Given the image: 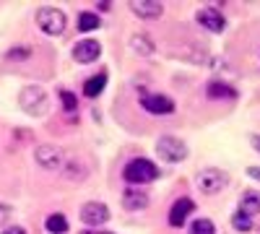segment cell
Masks as SVG:
<instances>
[{
	"instance_id": "obj_1",
	"label": "cell",
	"mask_w": 260,
	"mask_h": 234,
	"mask_svg": "<svg viewBox=\"0 0 260 234\" xmlns=\"http://www.w3.org/2000/svg\"><path fill=\"white\" fill-rule=\"evenodd\" d=\"M122 180L127 185H136V187L151 185V182L159 180V166L151 159H146V156H133L122 169Z\"/></svg>"
},
{
	"instance_id": "obj_2",
	"label": "cell",
	"mask_w": 260,
	"mask_h": 234,
	"mask_svg": "<svg viewBox=\"0 0 260 234\" xmlns=\"http://www.w3.org/2000/svg\"><path fill=\"white\" fill-rule=\"evenodd\" d=\"M34 24L47 37H62L65 29H68V16H65V11H60L55 6H42L34 13Z\"/></svg>"
},
{
	"instance_id": "obj_3",
	"label": "cell",
	"mask_w": 260,
	"mask_h": 234,
	"mask_svg": "<svg viewBox=\"0 0 260 234\" xmlns=\"http://www.w3.org/2000/svg\"><path fill=\"white\" fill-rule=\"evenodd\" d=\"M18 104H21V110H24L26 115L42 117V115H47V110H50V96H47V91L42 86H26V89H21V94H18Z\"/></svg>"
},
{
	"instance_id": "obj_4",
	"label": "cell",
	"mask_w": 260,
	"mask_h": 234,
	"mask_svg": "<svg viewBox=\"0 0 260 234\" xmlns=\"http://www.w3.org/2000/svg\"><path fill=\"white\" fill-rule=\"evenodd\" d=\"M156 156L161 161H167V164H180V161H185L190 156V148L177 136H161L156 141Z\"/></svg>"
},
{
	"instance_id": "obj_5",
	"label": "cell",
	"mask_w": 260,
	"mask_h": 234,
	"mask_svg": "<svg viewBox=\"0 0 260 234\" xmlns=\"http://www.w3.org/2000/svg\"><path fill=\"white\" fill-rule=\"evenodd\" d=\"M229 185V175L224 169H216V166H208V169H201L198 177H195V187L201 190L203 195H219L221 190Z\"/></svg>"
},
{
	"instance_id": "obj_6",
	"label": "cell",
	"mask_w": 260,
	"mask_h": 234,
	"mask_svg": "<svg viewBox=\"0 0 260 234\" xmlns=\"http://www.w3.org/2000/svg\"><path fill=\"white\" fill-rule=\"evenodd\" d=\"M78 216H81V224H83V226L96 229V226H104L107 221L112 219V211H110V206L102 203V200H89V203L81 206Z\"/></svg>"
},
{
	"instance_id": "obj_7",
	"label": "cell",
	"mask_w": 260,
	"mask_h": 234,
	"mask_svg": "<svg viewBox=\"0 0 260 234\" xmlns=\"http://www.w3.org/2000/svg\"><path fill=\"white\" fill-rule=\"evenodd\" d=\"M138 104H141V110H143V112H148V115H156V117L172 115V112L177 110L175 99L167 96V94H141Z\"/></svg>"
},
{
	"instance_id": "obj_8",
	"label": "cell",
	"mask_w": 260,
	"mask_h": 234,
	"mask_svg": "<svg viewBox=\"0 0 260 234\" xmlns=\"http://www.w3.org/2000/svg\"><path fill=\"white\" fill-rule=\"evenodd\" d=\"M34 161L42 166V169H47V172H55V169H60L65 164V154L60 151L57 146H50V143H42L34 148Z\"/></svg>"
},
{
	"instance_id": "obj_9",
	"label": "cell",
	"mask_w": 260,
	"mask_h": 234,
	"mask_svg": "<svg viewBox=\"0 0 260 234\" xmlns=\"http://www.w3.org/2000/svg\"><path fill=\"white\" fill-rule=\"evenodd\" d=\"M71 57L78 65H91V62H96L102 57V45L96 39H78L71 50Z\"/></svg>"
},
{
	"instance_id": "obj_10",
	"label": "cell",
	"mask_w": 260,
	"mask_h": 234,
	"mask_svg": "<svg viewBox=\"0 0 260 234\" xmlns=\"http://www.w3.org/2000/svg\"><path fill=\"white\" fill-rule=\"evenodd\" d=\"M192 214H195V200H192V198H187V195H182V198H177L175 203H172L167 221H169V226L180 229V226H185V224H187V219H190Z\"/></svg>"
},
{
	"instance_id": "obj_11",
	"label": "cell",
	"mask_w": 260,
	"mask_h": 234,
	"mask_svg": "<svg viewBox=\"0 0 260 234\" xmlns=\"http://www.w3.org/2000/svg\"><path fill=\"white\" fill-rule=\"evenodd\" d=\"M195 21L208 31V34H221L224 29H226V18H224V13L219 11V8H201L198 13H195Z\"/></svg>"
},
{
	"instance_id": "obj_12",
	"label": "cell",
	"mask_w": 260,
	"mask_h": 234,
	"mask_svg": "<svg viewBox=\"0 0 260 234\" xmlns=\"http://www.w3.org/2000/svg\"><path fill=\"white\" fill-rule=\"evenodd\" d=\"M206 96L211 102H234V99H240V91H237L232 83L213 78V81L206 83Z\"/></svg>"
},
{
	"instance_id": "obj_13",
	"label": "cell",
	"mask_w": 260,
	"mask_h": 234,
	"mask_svg": "<svg viewBox=\"0 0 260 234\" xmlns=\"http://www.w3.org/2000/svg\"><path fill=\"white\" fill-rule=\"evenodd\" d=\"M130 11L143 21H156L164 16V3H159V0H133Z\"/></svg>"
},
{
	"instance_id": "obj_14",
	"label": "cell",
	"mask_w": 260,
	"mask_h": 234,
	"mask_svg": "<svg viewBox=\"0 0 260 234\" xmlns=\"http://www.w3.org/2000/svg\"><path fill=\"white\" fill-rule=\"evenodd\" d=\"M148 203H151V198H148V193L146 190H141V187H136V185H130V187H125V193H122V208L125 211H143V208H148Z\"/></svg>"
},
{
	"instance_id": "obj_15",
	"label": "cell",
	"mask_w": 260,
	"mask_h": 234,
	"mask_svg": "<svg viewBox=\"0 0 260 234\" xmlns=\"http://www.w3.org/2000/svg\"><path fill=\"white\" fill-rule=\"evenodd\" d=\"M104 89H107V71H99V73H94V76H89V78H83V83H81V94H83L86 99L102 96Z\"/></svg>"
},
{
	"instance_id": "obj_16",
	"label": "cell",
	"mask_w": 260,
	"mask_h": 234,
	"mask_svg": "<svg viewBox=\"0 0 260 234\" xmlns=\"http://www.w3.org/2000/svg\"><path fill=\"white\" fill-rule=\"evenodd\" d=\"M237 211H242V214H247V216H260V190H255V187H250V190H245V193L240 195V208Z\"/></svg>"
},
{
	"instance_id": "obj_17",
	"label": "cell",
	"mask_w": 260,
	"mask_h": 234,
	"mask_svg": "<svg viewBox=\"0 0 260 234\" xmlns=\"http://www.w3.org/2000/svg\"><path fill=\"white\" fill-rule=\"evenodd\" d=\"M76 26H78L81 34H89V31H96V29L102 26V18H99V13H94V11H81Z\"/></svg>"
},
{
	"instance_id": "obj_18",
	"label": "cell",
	"mask_w": 260,
	"mask_h": 234,
	"mask_svg": "<svg viewBox=\"0 0 260 234\" xmlns=\"http://www.w3.org/2000/svg\"><path fill=\"white\" fill-rule=\"evenodd\" d=\"M45 229H47L50 234H68L71 221H68V216H65V214H50V216L45 219Z\"/></svg>"
},
{
	"instance_id": "obj_19",
	"label": "cell",
	"mask_w": 260,
	"mask_h": 234,
	"mask_svg": "<svg viewBox=\"0 0 260 234\" xmlns=\"http://www.w3.org/2000/svg\"><path fill=\"white\" fill-rule=\"evenodd\" d=\"M60 175H62L65 180H73V182H78V180H83L86 175H89V169H86L81 161H65V164L60 166Z\"/></svg>"
},
{
	"instance_id": "obj_20",
	"label": "cell",
	"mask_w": 260,
	"mask_h": 234,
	"mask_svg": "<svg viewBox=\"0 0 260 234\" xmlns=\"http://www.w3.org/2000/svg\"><path fill=\"white\" fill-rule=\"evenodd\" d=\"M229 224H232V229H234V231H240V234H247V231H252V229H255V221H252V216L242 214V211H234Z\"/></svg>"
},
{
	"instance_id": "obj_21",
	"label": "cell",
	"mask_w": 260,
	"mask_h": 234,
	"mask_svg": "<svg viewBox=\"0 0 260 234\" xmlns=\"http://www.w3.org/2000/svg\"><path fill=\"white\" fill-rule=\"evenodd\" d=\"M57 99H60L62 112H68V115H76V112H78V96H76L73 91L60 89V91H57Z\"/></svg>"
},
{
	"instance_id": "obj_22",
	"label": "cell",
	"mask_w": 260,
	"mask_h": 234,
	"mask_svg": "<svg viewBox=\"0 0 260 234\" xmlns=\"http://www.w3.org/2000/svg\"><path fill=\"white\" fill-rule=\"evenodd\" d=\"M187 234H216V224L211 219H192L187 224Z\"/></svg>"
},
{
	"instance_id": "obj_23",
	"label": "cell",
	"mask_w": 260,
	"mask_h": 234,
	"mask_svg": "<svg viewBox=\"0 0 260 234\" xmlns=\"http://www.w3.org/2000/svg\"><path fill=\"white\" fill-rule=\"evenodd\" d=\"M130 45H133V50H136L138 55H151V52H154V42H151L148 34H133Z\"/></svg>"
},
{
	"instance_id": "obj_24",
	"label": "cell",
	"mask_w": 260,
	"mask_h": 234,
	"mask_svg": "<svg viewBox=\"0 0 260 234\" xmlns=\"http://www.w3.org/2000/svg\"><path fill=\"white\" fill-rule=\"evenodd\" d=\"M8 62H21V60H29L31 57V47L29 45H13L11 50H6L3 55Z\"/></svg>"
},
{
	"instance_id": "obj_25",
	"label": "cell",
	"mask_w": 260,
	"mask_h": 234,
	"mask_svg": "<svg viewBox=\"0 0 260 234\" xmlns=\"http://www.w3.org/2000/svg\"><path fill=\"white\" fill-rule=\"evenodd\" d=\"M11 216H13V208L8 206V203H0V226H8V221H11Z\"/></svg>"
},
{
	"instance_id": "obj_26",
	"label": "cell",
	"mask_w": 260,
	"mask_h": 234,
	"mask_svg": "<svg viewBox=\"0 0 260 234\" xmlns=\"http://www.w3.org/2000/svg\"><path fill=\"white\" fill-rule=\"evenodd\" d=\"M0 234H29L24 226H21V224H8L3 231H0Z\"/></svg>"
},
{
	"instance_id": "obj_27",
	"label": "cell",
	"mask_w": 260,
	"mask_h": 234,
	"mask_svg": "<svg viewBox=\"0 0 260 234\" xmlns=\"http://www.w3.org/2000/svg\"><path fill=\"white\" fill-rule=\"evenodd\" d=\"M247 177H252V180L260 182V166H247Z\"/></svg>"
},
{
	"instance_id": "obj_28",
	"label": "cell",
	"mask_w": 260,
	"mask_h": 234,
	"mask_svg": "<svg viewBox=\"0 0 260 234\" xmlns=\"http://www.w3.org/2000/svg\"><path fill=\"white\" fill-rule=\"evenodd\" d=\"M250 143H252V148H255V151L260 154V133H252V136H250Z\"/></svg>"
},
{
	"instance_id": "obj_29",
	"label": "cell",
	"mask_w": 260,
	"mask_h": 234,
	"mask_svg": "<svg viewBox=\"0 0 260 234\" xmlns=\"http://www.w3.org/2000/svg\"><path fill=\"white\" fill-rule=\"evenodd\" d=\"M81 234H115V231H104V229H83Z\"/></svg>"
},
{
	"instance_id": "obj_30",
	"label": "cell",
	"mask_w": 260,
	"mask_h": 234,
	"mask_svg": "<svg viewBox=\"0 0 260 234\" xmlns=\"http://www.w3.org/2000/svg\"><path fill=\"white\" fill-rule=\"evenodd\" d=\"M112 8V3H96V11H102V13H107Z\"/></svg>"
}]
</instances>
